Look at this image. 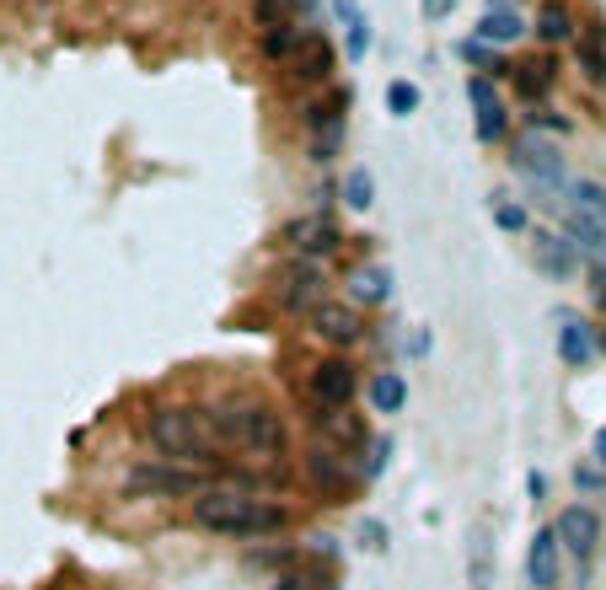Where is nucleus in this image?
I'll return each instance as SVG.
<instances>
[{
  "label": "nucleus",
  "mask_w": 606,
  "mask_h": 590,
  "mask_svg": "<svg viewBox=\"0 0 606 590\" xmlns=\"http://www.w3.org/2000/svg\"><path fill=\"white\" fill-rule=\"evenodd\" d=\"M349 301H355V306H387V301H392V269L360 263V269L349 274Z\"/></svg>",
  "instance_id": "obj_20"
},
{
  "label": "nucleus",
  "mask_w": 606,
  "mask_h": 590,
  "mask_svg": "<svg viewBox=\"0 0 606 590\" xmlns=\"http://www.w3.org/2000/svg\"><path fill=\"white\" fill-rule=\"evenodd\" d=\"M215 424H220V440H226V451H242L252 462H280L284 451H290V435H284V419L269 408V403H226V408H215Z\"/></svg>",
  "instance_id": "obj_3"
},
{
  "label": "nucleus",
  "mask_w": 606,
  "mask_h": 590,
  "mask_svg": "<svg viewBox=\"0 0 606 590\" xmlns=\"http://www.w3.org/2000/svg\"><path fill=\"white\" fill-rule=\"evenodd\" d=\"M574 483H580L585 494H606V472H602V467H580V472H574Z\"/></svg>",
  "instance_id": "obj_33"
},
{
  "label": "nucleus",
  "mask_w": 606,
  "mask_h": 590,
  "mask_svg": "<svg viewBox=\"0 0 606 590\" xmlns=\"http://www.w3.org/2000/svg\"><path fill=\"white\" fill-rule=\"evenodd\" d=\"M553 328H559V360H564L569 371H585L596 360V328L580 312H559Z\"/></svg>",
  "instance_id": "obj_14"
},
{
  "label": "nucleus",
  "mask_w": 606,
  "mask_h": 590,
  "mask_svg": "<svg viewBox=\"0 0 606 590\" xmlns=\"http://www.w3.org/2000/svg\"><path fill=\"white\" fill-rule=\"evenodd\" d=\"M542 43H574L580 39V28H574V11H569L564 0H548L542 11H537V28H531Z\"/></svg>",
  "instance_id": "obj_22"
},
{
  "label": "nucleus",
  "mask_w": 606,
  "mask_h": 590,
  "mask_svg": "<svg viewBox=\"0 0 606 590\" xmlns=\"http://www.w3.org/2000/svg\"><path fill=\"white\" fill-rule=\"evenodd\" d=\"M531 269L548 274V280H569V274L580 269V248H574V237H564V231L537 237V242H531Z\"/></svg>",
  "instance_id": "obj_16"
},
{
  "label": "nucleus",
  "mask_w": 606,
  "mask_h": 590,
  "mask_svg": "<svg viewBox=\"0 0 606 590\" xmlns=\"http://www.w3.org/2000/svg\"><path fill=\"white\" fill-rule=\"evenodd\" d=\"M306 478L323 489L327 500H344V494L355 489L349 457H344V451H333V446H312V451H306Z\"/></svg>",
  "instance_id": "obj_15"
},
{
  "label": "nucleus",
  "mask_w": 606,
  "mask_h": 590,
  "mask_svg": "<svg viewBox=\"0 0 606 590\" xmlns=\"http://www.w3.org/2000/svg\"><path fill=\"white\" fill-rule=\"evenodd\" d=\"M145 440H151V451L162 462H177V467H209L220 462V451H226L215 408H188V403H162L145 419Z\"/></svg>",
  "instance_id": "obj_1"
},
{
  "label": "nucleus",
  "mask_w": 606,
  "mask_h": 590,
  "mask_svg": "<svg viewBox=\"0 0 606 590\" xmlns=\"http://www.w3.org/2000/svg\"><path fill=\"white\" fill-rule=\"evenodd\" d=\"M312 334L323 338V343H333V349L360 343V338H365L360 306H355V301H323V306L312 312Z\"/></svg>",
  "instance_id": "obj_12"
},
{
  "label": "nucleus",
  "mask_w": 606,
  "mask_h": 590,
  "mask_svg": "<svg viewBox=\"0 0 606 590\" xmlns=\"http://www.w3.org/2000/svg\"><path fill=\"white\" fill-rule=\"evenodd\" d=\"M521 33H526V22L516 17V11H499V6L473 28V39H484V43H516Z\"/></svg>",
  "instance_id": "obj_26"
},
{
  "label": "nucleus",
  "mask_w": 606,
  "mask_h": 590,
  "mask_svg": "<svg viewBox=\"0 0 606 590\" xmlns=\"http://www.w3.org/2000/svg\"><path fill=\"white\" fill-rule=\"evenodd\" d=\"M531 124H537V129H559V134H569V119H564V113H548V108H537V113H531Z\"/></svg>",
  "instance_id": "obj_35"
},
{
  "label": "nucleus",
  "mask_w": 606,
  "mask_h": 590,
  "mask_svg": "<svg viewBox=\"0 0 606 590\" xmlns=\"http://www.w3.org/2000/svg\"><path fill=\"white\" fill-rule=\"evenodd\" d=\"M274 590H333V564H323V558H295L274 580Z\"/></svg>",
  "instance_id": "obj_21"
},
{
  "label": "nucleus",
  "mask_w": 606,
  "mask_h": 590,
  "mask_svg": "<svg viewBox=\"0 0 606 590\" xmlns=\"http://www.w3.org/2000/svg\"><path fill=\"white\" fill-rule=\"evenodd\" d=\"M194 526L215 532V537H280L290 526V510L280 500H258L247 489H199L194 494Z\"/></svg>",
  "instance_id": "obj_2"
},
{
  "label": "nucleus",
  "mask_w": 606,
  "mask_h": 590,
  "mask_svg": "<svg viewBox=\"0 0 606 590\" xmlns=\"http://www.w3.org/2000/svg\"><path fill=\"white\" fill-rule=\"evenodd\" d=\"M596 462L606 467V429H602V435H596Z\"/></svg>",
  "instance_id": "obj_38"
},
{
  "label": "nucleus",
  "mask_w": 606,
  "mask_h": 590,
  "mask_svg": "<svg viewBox=\"0 0 606 590\" xmlns=\"http://www.w3.org/2000/svg\"><path fill=\"white\" fill-rule=\"evenodd\" d=\"M596 349H602V354H606V328H596Z\"/></svg>",
  "instance_id": "obj_39"
},
{
  "label": "nucleus",
  "mask_w": 606,
  "mask_h": 590,
  "mask_svg": "<svg viewBox=\"0 0 606 590\" xmlns=\"http://www.w3.org/2000/svg\"><path fill=\"white\" fill-rule=\"evenodd\" d=\"M403 403H408V381L398 371H381V376L370 381V408L376 414H398Z\"/></svg>",
  "instance_id": "obj_27"
},
{
  "label": "nucleus",
  "mask_w": 606,
  "mask_h": 590,
  "mask_svg": "<svg viewBox=\"0 0 606 590\" xmlns=\"http://www.w3.org/2000/svg\"><path fill=\"white\" fill-rule=\"evenodd\" d=\"M574 59H580L585 81L606 86V33H602V22H596L591 33H580V39H574Z\"/></svg>",
  "instance_id": "obj_23"
},
{
  "label": "nucleus",
  "mask_w": 606,
  "mask_h": 590,
  "mask_svg": "<svg viewBox=\"0 0 606 590\" xmlns=\"http://www.w3.org/2000/svg\"><path fill=\"white\" fill-rule=\"evenodd\" d=\"M591 295H596V312H606V269H591Z\"/></svg>",
  "instance_id": "obj_37"
},
{
  "label": "nucleus",
  "mask_w": 606,
  "mask_h": 590,
  "mask_svg": "<svg viewBox=\"0 0 606 590\" xmlns=\"http://www.w3.org/2000/svg\"><path fill=\"white\" fill-rule=\"evenodd\" d=\"M494 586V543H488V532L473 537V590H488Z\"/></svg>",
  "instance_id": "obj_30"
},
{
  "label": "nucleus",
  "mask_w": 606,
  "mask_h": 590,
  "mask_svg": "<svg viewBox=\"0 0 606 590\" xmlns=\"http://www.w3.org/2000/svg\"><path fill=\"white\" fill-rule=\"evenodd\" d=\"M355 392H360V365L349 354H327L312 365V381H306L312 408H349Z\"/></svg>",
  "instance_id": "obj_5"
},
{
  "label": "nucleus",
  "mask_w": 606,
  "mask_h": 590,
  "mask_svg": "<svg viewBox=\"0 0 606 590\" xmlns=\"http://www.w3.org/2000/svg\"><path fill=\"white\" fill-rule=\"evenodd\" d=\"M494 226H499L505 237H526V226H531V220H526L521 205H510V199L499 194V199H494Z\"/></svg>",
  "instance_id": "obj_31"
},
{
  "label": "nucleus",
  "mask_w": 606,
  "mask_h": 590,
  "mask_svg": "<svg viewBox=\"0 0 606 590\" xmlns=\"http://www.w3.org/2000/svg\"><path fill=\"white\" fill-rule=\"evenodd\" d=\"M290 76H295V81H327V76H333V43H327L323 33H312V28H306L301 54L290 59Z\"/></svg>",
  "instance_id": "obj_18"
},
{
  "label": "nucleus",
  "mask_w": 606,
  "mask_h": 590,
  "mask_svg": "<svg viewBox=\"0 0 606 590\" xmlns=\"http://www.w3.org/2000/svg\"><path fill=\"white\" fill-rule=\"evenodd\" d=\"M301 129H306L312 162H333L344 151V134H349V97L344 91H327L317 102H306L301 108Z\"/></svg>",
  "instance_id": "obj_4"
},
{
  "label": "nucleus",
  "mask_w": 606,
  "mask_h": 590,
  "mask_svg": "<svg viewBox=\"0 0 606 590\" xmlns=\"http://www.w3.org/2000/svg\"><path fill=\"white\" fill-rule=\"evenodd\" d=\"M344 205H349L355 215H365L370 205H376V177H370L365 167H355L349 177H344Z\"/></svg>",
  "instance_id": "obj_29"
},
{
  "label": "nucleus",
  "mask_w": 606,
  "mask_h": 590,
  "mask_svg": "<svg viewBox=\"0 0 606 590\" xmlns=\"http://www.w3.org/2000/svg\"><path fill=\"white\" fill-rule=\"evenodd\" d=\"M510 167L531 177L537 188H569V172H564V156H559V145H548V140H537V134H526L516 140V156H510Z\"/></svg>",
  "instance_id": "obj_6"
},
{
  "label": "nucleus",
  "mask_w": 606,
  "mask_h": 590,
  "mask_svg": "<svg viewBox=\"0 0 606 590\" xmlns=\"http://www.w3.org/2000/svg\"><path fill=\"white\" fill-rule=\"evenodd\" d=\"M419 6H424V17H430V22H445V17L456 11V0H419Z\"/></svg>",
  "instance_id": "obj_36"
},
{
  "label": "nucleus",
  "mask_w": 606,
  "mask_h": 590,
  "mask_svg": "<svg viewBox=\"0 0 606 590\" xmlns=\"http://www.w3.org/2000/svg\"><path fill=\"white\" fill-rule=\"evenodd\" d=\"M387 108H392L398 119L419 113V86H413V81H392V86H387Z\"/></svg>",
  "instance_id": "obj_32"
},
{
  "label": "nucleus",
  "mask_w": 606,
  "mask_h": 590,
  "mask_svg": "<svg viewBox=\"0 0 606 590\" xmlns=\"http://www.w3.org/2000/svg\"><path fill=\"white\" fill-rule=\"evenodd\" d=\"M301 39H306V28H295V22L263 28V59H274V65H290V59L301 54Z\"/></svg>",
  "instance_id": "obj_25"
},
{
  "label": "nucleus",
  "mask_w": 606,
  "mask_h": 590,
  "mask_svg": "<svg viewBox=\"0 0 606 590\" xmlns=\"http://www.w3.org/2000/svg\"><path fill=\"white\" fill-rule=\"evenodd\" d=\"M280 301H284V312H306V317L323 306V269H317V258H295V263H284Z\"/></svg>",
  "instance_id": "obj_9"
},
{
  "label": "nucleus",
  "mask_w": 606,
  "mask_h": 590,
  "mask_svg": "<svg viewBox=\"0 0 606 590\" xmlns=\"http://www.w3.org/2000/svg\"><path fill=\"white\" fill-rule=\"evenodd\" d=\"M559 543H564V553L574 558V564H591L596 558V548H602V515L585 505H569L564 515H559Z\"/></svg>",
  "instance_id": "obj_11"
},
{
  "label": "nucleus",
  "mask_w": 606,
  "mask_h": 590,
  "mask_svg": "<svg viewBox=\"0 0 606 590\" xmlns=\"http://www.w3.org/2000/svg\"><path fill=\"white\" fill-rule=\"evenodd\" d=\"M360 543H365L370 553H381V548H387V526H381V521H365V526H360Z\"/></svg>",
  "instance_id": "obj_34"
},
{
  "label": "nucleus",
  "mask_w": 606,
  "mask_h": 590,
  "mask_svg": "<svg viewBox=\"0 0 606 590\" xmlns=\"http://www.w3.org/2000/svg\"><path fill=\"white\" fill-rule=\"evenodd\" d=\"M333 11L344 22V59L360 65L365 54H370V17H365V6L360 0H333Z\"/></svg>",
  "instance_id": "obj_19"
},
{
  "label": "nucleus",
  "mask_w": 606,
  "mask_h": 590,
  "mask_svg": "<svg viewBox=\"0 0 606 590\" xmlns=\"http://www.w3.org/2000/svg\"><path fill=\"white\" fill-rule=\"evenodd\" d=\"M284 242H290L301 258H327L338 242H344V231H338V220L327 210H312V215H301V220L284 226Z\"/></svg>",
  "instance_id": "obj_10"
},
{
  "label": "nucleus",
  "mask_w": 606,
  "mask_h": 590,
  "mask_svg": "<svg viewBox=\"0 0 606 590\" xmlns=\"http://www.w3.org/2000/svg\"><path fill=\"white\" fill-rule=\"evenodd\" d=\"M123 489H134V494H156V500H172V494H199V472H188V467L177 462H145L129 472V483Z\"/></svg>",
  "instance_id": "obj_8"
},
{
  "label": "nucleus",
  "mask_w": 606,
  "mask_h": 590,
  "mask_svg": "<svg viewBox=\"0 0 606 590\" xmlns=\"http://www.w3.org/2000/svg\"><path fill=\"white\" fill-rule=\"evenodd\" d=\"M312 424H317V435H323V446L333 451H344V457H355L370 446V429H365L360 414H349V408H312Z\"/></svg>",
  "instance_id": "obj_13"
},
{
  "label": "nucleus",
  "mask_w": 606,
  "mask_h": 590,
  "mask_svg": "<svg viewBox=\"0 0 606 590\" xmlns=\"http://www.w3.org/2000/svg\"><path fill=\"white\" fill-rule=\"evenodd\" d=\"M467 102H473V119H478V140L499 145L510 134V102L499 97L494 76H467Z\"/></svg>",
  "instance_id": "obj_7"
},
{
  "label": "nucleus",
  "mask_w": 606,
  "mask_h": 590,
  "mask_svg": "<svg viewBox=\"0 0 606 590\" xmlns=\"http://www.w3.org/2000/svg\"><path fill=\"white\" fill-rule=\"evenodd\" d=\"M559 532L548 526V532H537V543H531V558H526V575H531V586L537 590H559Z\"/></svg>",
  "instance_id": "obj_17"
},
{
  "label": "nucleus",
  "mask_w": 606,
  "mask_h": 590,
  "mask_svg": "<svg viewBox=\"0 0 606 590\" xmlns=\"http://www.w3.org/2000/svg\"><path fill=\"white\" fill-rule=\"evenodd\" d=\"M569 210H585L591 220H602V226H606V188H602V183H591V177L569 183Z\"/></svg>",
  "instance_id": "obj_28"
},
{
  "label": "nucleus",
  "mask_w": 606,
  "mask_h": 590,
  "mask_svg": "<svg viewBox=\"0 0 606 590\" xmlns=\"http://www.w3.org/2000/svg\"><path fill=\"white\" fill-rule=\"evenodd\" d=\"M510 76H516V97H526V102H542L553 91V65L548 59H521Z\"/></svg>",
  "instance_id": "obj_24"
}]
</instances>
